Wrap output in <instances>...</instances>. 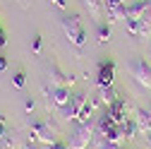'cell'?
<instances>
[{
	"label": "cell",
	"instance_id": "cell-2",
	"mask_svg": "<svg viewBox=\"0 0 151 149\" xmlns=\"http://www.w3.org/2000/svg\"><path fill=\"white\" fill-rule=\"evenodd\" d=\"M91 137H93V127H91V123H79L77 127L72 130V135H70V149H86L89 147V142H91Z\"/></svg>",
	"mask_w": 151,
	"mask_h": 149
},
{
	"label": "cell",
	"instance_id": "cell-19",
	"mask_svg": "<svg viewBox=\"0 0 151 149\" xmlns=\"http://www.w3.org/2000/svg\"><path fill=\"white\" fill-rule=\"evenodd\" d=\"M48 149H70V147L63 144V142H53V144H48Z\"/></svg>",
	"mask_w": 151,
	"mask_h": 149
},
{
	"label": "cell",
	"instance_id": "cell-26",
	"mask_svg": "<svg viewBox=\"0 0 151 149\" xmlns=\"http://www.w3.org/2000/svg\"><path fill=\"white\" fill-rule=\"evenodd\" d=\"M146 135H149V144H151V130H149V132H146Z\"/></svg>",
	"mask_w": 151,
	"mask_h": 149
},
{
	"label": "cell",
	"instance_id": "cell-14",
	"mask_svg": "<svg viewBox=\"0 0 151 149\" xmlns=\"http://www.w3.org/2000/svg\"><path fill=\"white\" fill-rule=\"evenodd\" d=\"M120 130H122V135H125V140H132L134 137V132H137V123H134V118H129V120H125L122 125H120Z\"/></svg>",
	"mask_w": 151,
	"mask_h": 149
},
{
	"label": "cell",
	"instance_id": "cell-12",
	"mask_svg": "<svg viewBox=\"0 0 151 149\" xmlns=\"http://www.w3.org/2000/svg\"><path fill=\"white\" fill-rule=\"evenodd\" d=\"M50 96H53V103H55V106H60V108H63V106L70 101L72 94H70V89H65V87H53Z\"/></svg>",
	"mask_w": 151,
	"mask_h": 149
},
{
	"label": "cell",
	"instance_id": "cell-7",
	"mask_svg": "<svg viewBox=\"0 0 151 149\" xmlns=\"http://www.w3.org/2000/svg\"><path fill=\"white\" fill-rule=\"evenodd\" d=\"M113 77H115V63L113 60H101L99 72H96V84L99 87H113Z\"/></svg>",
	"mask_w": 151,
	"mask_h": 149
},
{
	"label": "cell",
	"instance_id": "cell-6",
	"mask_svg": "<svg viewBox=\"0 0 151 149\" xmlns=\"http://www.w3.org/2000/svg\"><path fill=\"white\" fill-rule=\"evenodd\" d=\"M127 31L132 36H139V39H149L151 36V12L144 14L142 20H127Z\"/></svg>",
	"mask_w": 151,
	"mask_h": 149
},
{
	"label": "cell",
	"instance_id": "cell-17",
	"mask_svg": "<svg viewBox=\"0 0 151 149\" xmlns=\"http://www.w3.org/2000/svg\"><path fill=\"white\" fill-rule=\"evenodd\" d=\"M14 87H17V89L24 87V72H17V74H14Z\"/></svg>",
	"mask_w": 151,
	"mask_h": 149
},
{
	"label": "cell",
	"instance_id": "cell-11",
	"mask_svg": "<svg viewBox=\"0 0 151 149\" xmlns=\"http://www.w3.org/2000/svg\"><path fill=\"white\" fill-rule=\"evenodd\" d=\"M134 123L139 127V132H149V130H151V118H149V111L146 108H137L134 111Z\"/></svg>",
	"mask_w": 151,
	"mask_h": 149
},
{
	"label": "cell",
	"instance_id": "cell-22",
	"mask_svg": "<svg viewBox=\"0 0 151 149\" xmlns=\"http://www.w3.org/2000/svg\"><path fill=\"white\" fill-rule=\"evenodd\" d=\"M5 43H7V39H5V31L0 29V48H5Z\"/></svg>",
	"mask_w": 151,
	"mask_h": 149
},
{
	"label": "cell",
	"instance_id": "cell-13",
	"mask_svg": "<svg viewBox=\"0 0 151 149\" xmlns=\"http://www.w3.org/2000/svg\"><path fill=\"white\" fill-rule=\"evenodd\" d=\"M82 3H84V7L89 10V14H93L96 20L101 17V12H103V0H82Z\"/></svg>",
	"mask_w": 151,
	"mask_h": 149
},
{
	"label": "cell",
	"instance_id": "cell-25",
	"mask_svg": "<svg viewBox=\"0 0 151 149\" xmlns=\"http://www.w3.org/2000/svg\"><path fill=\"white\" fill-rule=\"evenodd\" d=\"M22 149H41V147H39V144H36V142H29V144H24Z\"/></svg>",
	"mask_w": 151,
	"mask_h": 149
},
{
	"label": "cell",
	"instance_id": "cell-24",
	"mask_svg": "<svg viewBox=\"0 0 151 149\" xmlns=\"http://www.w3.org/2000/svg\"><path fill=\"white\" fill-rule=\"evenodd\" d=\"M24 108H27V111H34V99H27V101H24Z\"/></svg>",
	"mask_w": 151,
	"mask_h": 149
},
{
	"label": "cell",
	"instance_id": "cell-8",
	"mask_svg": "<svg viewBox=\"0 0 151 149\" xmlns=\"http://www.w3.org/2000/svg\"><path fill=\"white\" fill-rule=\"evenodd\" d=\"M106 113L110 116V120L115 123V125H122V123L127 120V103H125V99H122V96H118L115 101L108 106Z\"/></svg>",
	"mask_w": 151,
	"mask_h": 149
},
{
	"label": "cell",
	"instance_id": "cell-4",
	"mask_svg": "<svg viewBox=\"0 0 151 149\" xmlns=\"http://www.w3.org/2000/svg\"><path fill=\"white\" fill-rule=\"evenodd\" d=\"M31 140L39 142V144H46V147L53 144V142H58V140H55V127H50L43 120H36L31 125Z\"/></svg>",
	"mask_w": 151,
	"mask_h": 149
},
{
	"label": "cell",
	"instance_id": "cell-23",
	"mask_svg": "<svg viewBox=\"0 0 151 149\" xmlns=\"http://www.w3.org/2000/svg\"><path fill=\"white\" fill-rule=\"evenodd\" d=\"M50 3H53L55 7H67V3H65V0H50Z\"/></svg>",
	"mask_w": 151,
	"mask_h": 149
},
{
	"label": "cell",
	"instance_id": "cell-5",
	"mask_svg": "<svg viewBox=\"0 0 151 149\" xmlns=\"http://www.w3.org/2000/svg\"><path fill=\"white\" fill-rule=\"evenodd\" d=\"M132 77H134V82L137 84H142V87H151V60H134L132 63Z\"/></svg>",
	"mask_w": 151,
	"mask_h": 149
},
{
	"label": "cell",
	"instance_id": "cell-28",
	"mask_svg": "<svg viewBox=\"0 0 151 149\" xmlns=\"http://www.w3.org/2000/svg\"><path fill=\"white\" fill-rule=\"evenodd\" d=\"M0 29H3V27H0Z\"/></svg>",
	"mask_w": 151,
	"mask_h": 149
},
{
	"label": "cell",
	"instance_id": "cell-20",
	"mask_svg": "<svg viewBox=\"0 0 151 149\" xmlns=\"http://www.w3.org/2000/svg\"><path fill=\"white\" fill-rule=\"evenodd\" d=\"M5 70H7V58L0 55V72H5Z\"/></svg>",
	"mask_w": 151,
	"mask_h": 149
},
{
	"label": "cell",
	"instance_id": "cell-27",
	"mask_svg": "<svg viewBox=\"0 0 151 149\" xmlns=\"http://www.w3.org/2000/svg\"><path fill=\"white\" fill-rule=\"evenodd\" d=\"M146 111H149V118H151V106H149V108H146Z\"/></svg>",
	"mask_w": 151,
	"mask_h": 149
},
{
	"label": "cell",
	"instance_id": "cell-15",
	"mask_svg": "<svg viewBox=\"0 0 151 149\" xmlns=\"http://www.w3.org/2000/svg\"><path fill=\"white\" fill-rule=\"evenodd\" d=\"M96 36H99V41H101V43H106V41L110 39V24H108V22H101V24H99Z\"/></svg>",
	"mask_w": 151,
	"mask_h": 149
},
{
	"label": "cell",
	"instance_id": "cell-10",
	"mask_svg": "<svg viewBox=\"0 0 151 149\" xmlns=\"http://www.w3.org/2000/svg\"><path fill=\"white\" fill-rule=\"evenodd\" d=\"M144 14H149V3L146 0H134V3L125 5V20H142Z\"/></svg>",
	"mask_w": 151,
	"mask_h": 149
},
{
	"label": "cell",
	"instance_id": "cell-16",
	"mask_svg": "<svg viewBox=\"0 0 151 149\" xmlns=\"http://www.w3.org/2000/svg\"><path fill=\"white\" fill-rule=\"evenodd\" d=\"M96 149H120V144H115V142H110V140H101Z\"/></svg>",
	"mask_w": 151,
	"mask_h": 149
},
{
	"label": "cell",
	"instance_id": "cell-18",
	"mask_svg": "<svg viewBox=\"0 0 151 149\" xmlns=\"http://www.w3.org/2000/svg\"><path fill=\"white\" fill-rule=\"evenodd\" d=\"M39 51H41V36L36 34L34 36V53H39Z\"/></svg>",
	"mask_w": 151,
	"mask_h": 149
},
{
	"label": "cell",
	"instance_id": "cell-9",
	"mask_svg": "<svg viewBox=\"0 0 151 149\" xmlns=\"http://www.w3.org/2000/svg\"><path fill=\"white\" fill-rule=\"evenodd\" d=\"M48 77H50V82H53V87H65V89H70L72 84H74V77L72 74H65L58 65H50V70H48Z\"/></svg>",
	"mask_w": 151,
	"mask_h": 149
},
{
	"label": "cell",
	"instance_id": "cell-1",
	"mask_svg": "<svg viewBox=\"0 0 151 149\" xmlns=\"http://www.w3.org/2000/svg\"><path fill=\"white\" fill-rule=\"evenodd\" d=\"M63 29H65V34H67L70 43H74V46H84V43H86V29H84V24H82V20H79V14H67V17H63Z\"/></svg>",
	"mask_w": 151,
	"mask_h": 149
},
{
	"label": "cell",
	"instance_id": "cell-3",
	"mask_svg": "<svg viewBox=\"0 0 151 149\" xmlns=\"http://www.w3.org/2000/svg\"><path fill=\"white\" fill-rule=\"evenodd\" d=\"M86 101H89V99H86V94H82V91L72 94L70 101L63 106V118H65V120H79V116H82Z\"/></svg>",
	"mask_w": 151,
	"mask_h": 149
},
{
	"label": "cell",
	"instance_id": "cell-21",
	"mask_svg": "<svg viewBox=\"0 0 151 149\" xmlns=\"http://www.w3.org/2000/svg\"><path fill=\"white\" fill-rule=\"evenodd\" d=\"M5 137H7V130H5V125H3V123H0V142H3Z\"/></svg>",
	"mask_w": 151,
	"mask_h": 149
}]
</instances>
